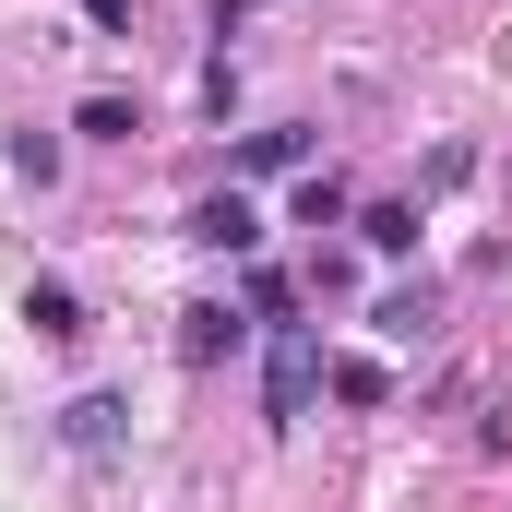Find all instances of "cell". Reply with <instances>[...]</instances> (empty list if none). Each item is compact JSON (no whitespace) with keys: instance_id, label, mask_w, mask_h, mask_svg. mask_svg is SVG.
<instances>
[{"instance_id":"4","label":"cell","mask_w":512,"mask_h":512,"mask_svg":"<svg viewBox=\"0 0 512 512\" xmlns=\"http://www.w3.org/2000/svg\"><path fill=\"white\" fill-rule=\"evenodd\" d=\"M24 334H36V346H72V334H84V298H72L60 274H24Z\"/></svg>"},{"instance_id":"11","label":"cell","mask_w":512,"mask_h":512,"mask_svg":"<svg viewBox=\"0 0 512 512\" xmlns=\"http://www.w3.org/2000/svg\"><path fill=\"white\" fill-rule=\"evenodd\" d=\"M298 227H346V179H298Z\"/></svg>"},{"instance_id":"7","label":"cell","mask_w":512,"mask_h":512,"mask_svg":"<svg viewBox=\"0 0 512 512\" xmlns=\"http://www.w3.org/2000/svg\"><path fill=\"white\" fill-rule=\"evenodd\" d=\"M72 131H84V143H131V131H143V108H131V96H84V108H72Z\"/></svg>"},{"instance_id":"5","label":"cell","mask_w":512,"mask_h":512,"mask_svg":"<svg viewBox=\"0 0 512 512\" xmlns=\"http://www.w3.org/2000/svg\"><path fill=\"white\" fill-rule=\"evenodd\" d=\"M191 239H203V251H227V262H239V251L262 239V215L239 203V191H203V203H191Z\"/></svg>"},{"instance_id":"13","label":"cell","mask_w":512,"mask_h":512,"mask_svg":"<svg viewBox=\"0 0 512 512\" xmlns=\"http://www.w3.org/2000/svg\"><path fill=\"white\" fill-rule=\"evenodd\" d=\"M84 24L96 36H131V0H84Z\"/></svg>"},{"instance_id":"12","label":"cell","mask_w":512,"mask_h":512,"mask_svg":"<svg viewBox=\"0 0 512 512\" xmlns=\"http://www.w3.org/2000/svg\"><path fill=\"white\" fill-rule=\"evenodd\" d=\"M370 322H382L393 346H417V322H429V298H417V286H393V298H382V310H370Z\"/></svg>"},{"instance_id":"8","label":"cell","mask_w":512,"mask_h":512,"mask_svg":"<svg viewBox=\"0 0 512 512\" xmlns=\"http://www.w3.org/2000/svg\"><path fill=\"white\" fill-rule=\"evenodd\" d=\"M239 167H251V179H274V167H310V131H251V143H239Z\"/></svg>"},{"instance_id":"6","label":"cell","mask_w":512,"mask_h":512,"mask_svg":"<svg viewBox=\"0 0 512 512\" xmlns=\"http://www.w3.org/2000/svg\"><path fill=\"white\" fill-rule=\"evenodd\" d=\"M358 239H370L382 262H405V251H417V203H370V215H358Z\"/></svg>"},{"instance_id":"3","label":"cell","mask_w":512,"mask_h":512,"mask_svg":"<svg viewBox=\"0 0 512 512\" xmlns=\"http://www.w3.org/2000/svg\"><path fill=\"white\" fill-rule=\"evenodd\" d=\"M60 441H72L84 465H108V453L131 441V405L120 393H72V405H60Z\"/></svg>"},{"instance_id":"1","label":"cell","mask_w":512,"mask_h":512,"mask_svg":"<svg viewBox=\"0 0 512 512\" xmlns=\"http://www.w3.org/2000/svg\"><path fill=\"white\" fill-rule=\"evenodd\" d=\"M310 393H322V334H310V322H286V334H274V358H262V417H274V429H298V417H310Z\"/></svg>"},{"instance_id":"10","label":"cell","mask_w":512,"mask_h":512,"mask_svg":"<svg viewBox=\"0 0 512 512\" xmlns=\"http://www.w3.org/2000/svg\"><path fill=\"white\" fill-rule=\"evenodd\" d=\"M322 382L346 393V405H382V393H393V382H382V358H334V370H322Z\"/></svg>"},{"instance_id":"9","label":"cell","mask_w":512,"mask_h":512,"mask_svg":"<svg viewBox=\"0 0 512 512\" xmlns=\"http://www.w3.org/2000/svg\"><path fill=\"white\" fill-rule=\"evenodd\" d=\"M12 179L48 191V179H60V131H12Z\"/></svg>"},{"instance_id":"2","label":"cell","mask_w":512,"mask_h":512,"mask_svg":"<svg viewBox=\"0 0 512 512\" xmlns=\"http://www.w3.org/2000/svg\"><path fill=\"white\" fill-rule=\"evenodd\" d=\"M239 346H251V310H227V298H191V310H179V358H191V370H215V358H239Z\"/></svg>"}]
</instances>
